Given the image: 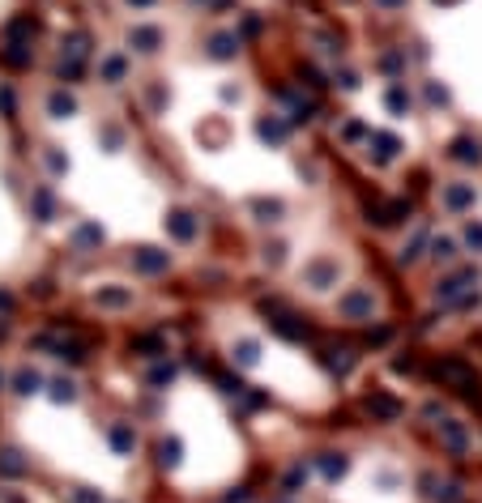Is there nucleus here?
Here are the masks:
<instances>
[{"instance_id":"38","label":"nucleus","mask_w":482,"mask_h":503,"mask_svg":"<svg viewBox=\"0 0 482 503\" xmlns=\"http://www.w3.org/2000/svg\"><path fill=\"white\" fill-rule=\"evenodd\" d=\"M214 384H218V388H222L226 397H243V392H248V388H243V384L235 380V375H214Z\"/></svg>"},{"instance_id":"54","label":"nucleus","mask_w":482,"mask_h":503,"mask_svg":"<svg viewBox=\"0 0 482 503\" xmlns=\"http://www.w3.org/2000/svg\"><path fill=\"white\" fill-rule=\"evenodd\" d=\"M0 384H5V375H0Z\"/></svg>"},{"instance_id":"24","label":"nucleus","mask_w":482,"mask_h":503,"mask_svg":"<svg viewBox=\"0 0 482 503\" xmlns=\"http://www.w3.org/2000/svg\"><path fill=\"white\" fill-rule=\"evenodd\" d=\"M371 145H376V162H393L397 149H401V141L389 137V133H371Z\"/></svg>"},{"instance_id":"6","label":"nucleus","mask_w":482,"mask_h":503,"mask_svg":"<svg viewBox=\"0 0 482 503\" xmlns=\"http://www.w3.org/2000/svg\"><path fill=\"white\" fill-rule=\"evenodd\" d=\"M35 35H39V17H30V13H21V17H13V21H5V43H35Z\"/></svg>"},{"instance_id":"4","label":"nucleus","mask_w":482,"mask_h":503,"mask_svg":"<svg viewBox=\"0 0 482 503\" xmlns=\"http://www.w3.org/2000/svg\"><path fill=\"white\" fill-rule=\"evenodd\" d=\"M363 414H367L371 422H397V418H401V401L389 397V392H367V397H363Z\"/></svg>"},{"instance_id":"25","label":"nucleus","mask_w":482,"mask_h":503,"mask_svg":"<svg viewBox=\"0 0 482 503\" xmlns=\"http://www.w3.org/2000/svg\"><path fill=\"white\" fill-rule=\"evenodd\" d=\"M346 469H350V461L342 457V452H324V457H320V473L328 477V482H337Z\"/></svg>"},{"instance_id":"18","label":"nucleus","mask_w":482,"mask_h":503,"mask_svg":"<svg viewBox=\"0 0 482 503\" xmlns=\"http://www.w3.org/2000/svg\"><path fill=\"white\" fill-rule=\"evenodd\" d=\"M103 239L107 235H103V226H98V222H82L77 231H73V247H77V252H90V247H98Z\"/></svg>"},{"instance_id":"42","label":"nucleus","mask_w":482,"mask_h":503,"mask_svg":"<svg viewBox=\"0 0 482 503\" xmlns=\"http://www.w3.org/2000/svg\"><path fill=\"white\" fill-rule=\"evenodd\" d=\"M17 111V98H13V90L9 86H0V115H13Z\"/></svg>"},{"instance_id":"43","label":"nucleus","mask_w":482,"mask_h":503,"mask_svg":"<svg viewBox=\"0 0 482 503\" xmlns=\"http://www.w3.org/2000/svg\"><path fill=\"white\" fill-rule=\"evenodd\" d=\"M73 503H103V495L90 491V486H77V491H73Z\"/></svg>"},{"instance_id":"26","label":"nucleus","mask_w":482,"mask_h":503,"mask_svg":"<svg viewBox=\"0 0 482 503\" xmlns=\"http://www.w3.org/2000/svg\"><path fill=\"white\" fill-rule=\"evenodd\" d=\"M257 137H261V141H269V145H282V141H286V124L269 115V120H261V124H257Z\"/></svg>"},{"instance_id":"53","label":"nucleus","mask_w":482,"mask_h":503,"mask_svg":"<svg viewBox=\"0 0 482 503\" xmlns=\"http://www.w3.org/2000/svg\"><path fill=\"white\" fill-rule=\"evenodd\" d=\"M277 503H290V499H277Z\"/></svg>"},{"instance_id":"28","label":"nucleus","mask_w":482,"mask_h":503,"mask_svg":"<svg viewBox=\"0 0 482 503\" xmlns=\"http://www.w3.org/2000/svg\"><path fill=\"white\" fill-rule=\"evenodd\" d=\"M180 452H184L180 435H171V439H163V444H158V465H163V469H175V465H180Z\"/></svg>"},{"instance_id":"23","label":"nucleus","mask_w":482,"mask_h":503,"mask_svg":"<svg viewBox=\"0 0 482 503\" xmlns=\"http://www.w3.org/2000/svg\"><path fill=\"white\" fill-rule=\"evenodd\" d=\"M98 73H103V82H107V86H120L124 77H129V56H107Z\"/></svg>"},{"instance_id":"9","label":"nucleus","mask_w":482,"mask_h":503,"mask_svg":"<svg viewBox=\"0 0 482 503\" xmlns=\"http://www.w3.org/2000/svg\"><path fill=\"white\" fill-rule=\"evenodd\" d=\"M303 282H308L312 290H328V286L337 282V265L333 260H316V265L303 269Z\"/></svg>"},{"instance_id":"47","label":"nucleus","mask_w":482,"mask_h":503,"mask_svg":"<svg viewBox=\"0 0 482 503\" xmlns=\"http://www.w3.org/2000/svg\"><path fill=\"white\" fill-rule=\"evenodd\" d=\"M436 499L440 503H456V499H461V486H444V491H436Z\"/></svg>"},{"instance_id":"13","label":"nucleus","mask_w":482,"mask_h":503,"mask_svg":"<svg viewBox=\"0 0 482 503\" xmlns=\"http://www.w3.org/2000/svg\"><path fill=\"white\" fill-rule=\"evenodd\" d=\"M107 444L120 452V457H133V452H137V431H133L129 422H115L111 431H107Z\"/></svg>"},{"instance_id":"35","label":"nucleus","mask_w":482,"mask_h":503,"mask_svg":"<svg viewBox=\"0 0 482 503\" xmlns=\"http://www.w3.org/2000/svg\"><path fill=\"white\" fill-rule=\"evenodd\" d=\"M133 350H141V354H149V359H154V354H167V350H163V337H154V333H149V337H137Z\"/></svg>"},{"instance_id":"31","label":"nucleus","mask_w":482,"mask_h":503,"mask_svg":"<svg viewBox=\"0 0 482 503\" xmlns=\"http://www.w3.org/2000/svg\"><path fill=\"white\" fill-rule=\"evenodd\" d=\"M56 359H64V363H86V345L82 341H60L56 345Z\"/></svg>"},{"instance_id":"32","label":"nucleus","mask_w":482,"mask_h":503,"mask_svg":"<svg viewBox=\"0 0 482 503\" xmlns=\"http://www.w3.org/2000/svg\"><path fill=\"white\" fill-rule=\"evenodd\" d=\"M384 103H389V111H393V115H405V111H410V94H405L401 86H393V90L384 94Z\"/></svg>"},{"instance_id":"33","label":"nucleus","mask_w":482,"mask_h":503,"mask_svg":"<svg viewBox=\"0 0 482 503\" xmlns=\"http://www.w3.org/2000/svg\"><path fill=\"white\" fill-rule=\"evenodd\" d=\"M257 359H261V354H257V341H239V345H235V363H239V367H257Z\"/></svg>"},{"instance_id":"16","label":"nucleus","mask_w":482,"mask_h":503,"mask_svg":"<svg viewBox=\"0 0 482 503\" xmlns=\"http://www.w3.org/2000/svg\"><path fill=\"white\" fill-rule=\"evenodd\" d=\"M94 303H98V307H111V312L133 307V290H129V286H107V290L94 294Z\"/></svg>"},{"instance_id":"52","label":"nucleus","mask_w":482,"mask_h":503,"mask_svg":"<svg viewBox=\"0 0 482 503\" xmlns=\"http://www.w3.org/2000/svg\"><path fill=\"white\" fill-rule=\"evenodd\" d=\"M440 5H452V0H440Z\"/></svg>"},{"instance_id":"12","label":"nucleus","mask_w":482,"mask_h":503,"mask_svg":"<svg viewBox=\"0 0 482 503\" xmlns=\"http://www.w3.org/2000/svg\"><path fill=\"white\" fill-rule=\"evenodd\" d=\"M167 231H171V239L188 243V239H196V218H192L188 209H171V213H167Z\"/></svg>"},{"instance_id":"30","label":"nucleus","mask_w":482,"mask_h":503,"mask_svg":"<svg viewBox=\"0 0 482 503\" xmlns=\"http://www.w3.org/2000/svg\"><path fill=\"white\" fill-rule=\"evenodd\" d=\"M47 388H52V401H56V406H73V401H77V384H73V380H52Z\"/></svg>"},{"instance_id":"48","label":"nucleus","mask_w":482,"mask_h":503,"mask_svg":"<svg viewBox=\"0 0 482 503\" xmlns=\"http://www.w3.org/2000/svg\"><path fill=\"white\" fill-rule=\"evenodd\" d=\"M9 312H13V294L0 290V316H9Z\"/></svg>"},{"instance_id":"34","label":"nucleus","mask_w":482,"mask_h":503,"mask_svg":"<svg viewBox=\"0 0 482 503\" xmlns=\"http://www.w3.org/2000/svg\"><path fill=\"white\" fill-rule=\"evenodd\" d=\"M324 363H328V371H337V375H346V371L354 367V354H346V350H333V354H328Z\"/></svg>"},{"instance_id":"27","label":"nucleus","mask_w":482,"mask_h":503,"mask_svg":"<svg viewBox=\"0 0 482 503\" xmlns=\"http://www.w3.org/2000/svg\"><path fill=\"white\" fill-rule=\"evenodd\" d=\"M444 205H448V209H470V205H474V188H470V184H452V188L444 192Z\"/></svg>"},{"instance_id":"10","label":"nucleus","mask_w":482,"mask_h":503,"mask_svg":"<svg viewBox=\"0 0 482 503\" xmlns=\"http://www.w3.org/2000/svg\"><path fill=\"white\" fill-rule=\"evenodd\" d=\"M26 473H30V461L21 457V448L13 444L0 448V477H26Z\"/></svg>"},{"instance_id":"45","label":"nucleus","mask_w":482,"mask_h":503,"mask_svg":"<svg viewBox=\"0 0 482 503\" xmlns=\"http://www.w3.org/2000/svg\"><path fill=\"white\" fill-rule=\"evenodd\" d=\"M380 68H389V73H397V68H405V56H401V52H389L384 60H380Z\"/></svg>"},{"instance_id":"50","label":"nucleus","mask_w":482,"mask_h":503,"mask_svg":"<svg viewBox=\"0 0 482 503\" xmlns=\"http://www.w3.org/2000/svg\"><path fill=\"white\" fill-rule=\"evenodd\" d=\"M380 5H405V0H380Z\"/></svg>"},{"instance_id":"19","label":"nucleus","mask_w":482,"mask_h":503,"mask_svg":"<svg viewBox=\"0 0 482 503\" xmlns=\"http://www.w3.org/2000/svg\"><path fill=\"white\" fill-rule=\"evenodd\" d=\"M440 439L452 457H465V426L461 422H440Z\"/></svg>"},{"instance_id":"51","label":"nucleus","mask_w":482,"mask_h":503,"mask_svg":"<svg viewBox=\"0 0 482 503\" xmlns=\"http://www.w3.org/2000/svg\"><path fill=\"white\" fill-rule=\"evenodd\" d=\"M201 5H214V0H201Z\"/></svg>"},{"instance_id":"15","label":"nucleus","mask_w":482,"mask_h":503,"mask_svg":"<svg viewBox=\"0 0 482 503\" xmlns=\"http://www.w3.org/2000/svg\"><path fill=\"white\" fill-rule=\"evenodd\" d=\"M0 60H5L9 68H30L35 52H30V43H5L0 39Z\"/></svg>"},{"instance_id":"11","label":"nucleus","mask_w":482,"mask_h":503,"mask_svg":"<svg viewBox=\"0 0 482 503\" xmlns=\"http://www.w3.org/2000/svg\"><path fill=\"white\" fill-rule=\"evenodd\" d=\"M342 312H346L350 320H371V312H376L371 290H354V294H346V298H342Z\"/></svg>"},{"instance_id":"46","label":"nucleus","mask_w":482,"mask_h":503,"mask_svg":"<svg viewBox=\"0 0 482 503\" xmlns=\"http://www.w3.org/2000/svg\"><path fill=\"white\" fill-rule=\"evenodd\" d=\"M427 98H431V103H448V90L431 82V86H427Z\"/></svg>"},{"instance_id":"1","label":"nucleus","mask_w":482,"mask_h":503,"mask_svg":"<svg viewBox=\"0 0 482 503\" xmlns=\"http://www.w3.org/2000/svg\"><path fill=\"white\" fill-rule=\"evenodd\" d=\"M431 375H436L440 384H452L465 401H482V392H478V375L470 371L465 359H440L436 367H431Z\"/></svg>"},{"instance_id":"44","label":"nucleus","mask_w":482,"mask_h":503,"mask_svg":"<svg viewBox=\"0 0 482 503\" xmlns=\"http://www.w3.org/2000/svg\"><path fill=\"white\" fill-rule=\"evenodd\" d=\"M465 243H470L474 252H482V222H474L470 231H465Z\"/></svg>"},{"instance_id":"37","label":"nucleus","mask_w":482,"mask_h":503,"mask_svg":"<svg viewBox=\"0 0 482 503\" xmlns=\"http://www.w3.org/2000/svg\"><path fill=\"white\" fill-rule=\"evenodd\" d=\"M171 380H175V367L171 363H158L154 371H149V384H154V388H167Z\"/></svg>"},{"instance_id":"2","label":"nucleus","mask_w":482,"mask_h":503,"mask_svg":"<svg viewBox=\"0 0 482 503\" xmlns=\"http://www.w3.org/2000/svg\"><path fill=\"white\" fill-rule=\"evenodd\" d=\"M86 56H90V35L86 30H73L64 43H60V77H82L86 68Z\"/></svg>"},{"instance_id":"39","label":"nucleus","mask_w":482,"mask_h":503,"mask_svg":"<svg viewBox=\"0 0 482 503\" xmlns=\"http://www.w3.org/2000/svg\"><path fill=\"white\" fill-rule=\"evenodd\" d=\"M43 158H47V171H52V175H64V171H68V158L60 154V149H47Z\"/></svg>"},{"instance_id":"22","label":"nucleus","mask_w":482,"mask_h":503,"mask_svg":"<svg viewBox=\"0 0 482 503\" xmlns=\"http://www.w3.org/2000/svg\"><path fill=\"white\" fill-rule=\"evenodd\" d=\"M448 154H452L456 162H474V167H478V162H482V145H478V141H470V137H456Z\"/></svg>"},{"instance_id":"7","label":"nucleus","mask_w":482,"mask_h":503,"mask_svg":"<svg viewBox=\"0 0 482 503\" xmlns=\"http://www.w3.org/2000/svg\"><path fill=\"white\" fill-rule=\"evenodd\" d=\"M405 213H410V200H389V205H371L367 209V222H376V226H397Z\"/></svg>"},{"instance_id":"29","label":"nucleus","mask_w":482,"mask_h":503,"mask_svg":"<svg viewBox=\"0 0 482 503\" xmlns=\"http://www.w3.org/2000/svg\"><path fill=\"white\" fill-rule=\"evenodd\" d=\"M470 282H474V269H465V273H452L448 282H440V298H456V294H461Z\"/></svg>"},{"instance_id":"49","label":"nucleus","mask_w":482,"mask_h":503,"mask_svg":"<svg viewBox=\"0 0 482 503\" xmlns=\"http://www.w3.org/2000/svg\"><path fill=\"white\" fill-rule=\"evenodd\" d=\"M129 5H133V9H149V5H154V0H129Z\"/></svg>"},{"instance_id":"21","label":"nucleus","mask_w":482,"mask_h":503,"mask_svg":"<svg viewBox=\"0 0 482 503\" xmlns=\"http://www.w3.org/2000/svg\"><path fill=\"white\" fill-rule=\"evenodd\" d=\"M239 52V35H214L210 39V60H235Z\"/></svg>"},{"instance_id":"20","label":"nucleus","mask_w":482,"mask_h":503,"mask_svg":"<svg viewBox=\"0 0 482 503\" xmlns=\"http://www.w3.org/2000/svg\"><path fill=\"white\" fill-rule=\"evenodd\" d=\"M13 392H17V397H35V392H43V375L30 371V367H21V371L13 375Z\"/></svg>"},{"instance_id":"40","label":"nucleus","mask_w":482,"mask_h":503,"mask_svg":"<svg viewBox=\"0 0 482 503\" xmlns=\"http://www.w3.org/2000/svg\"><path fill=\"white\" fill-rule=\"evenodd\" d=\"M303 482H308V469H303V465H295V469L286 473V482H282V486H286V495H295Z\"/></svg>"},{"instance_id":"17","label":"nucleus","mask_w":482,"mask_h":503,"mask_svg":"<svg viewBox=\"0 0 482 503\" xmlns=\"http://www.w3.org/2000/svg\"><path fill=\"white\" fill-rule=\"evenodd\" d=\"M47 115H52V120H68V115H77V98L64 94V90H52V94H47Z\"/></svg>"},{"instance_id":"14","label":"nucleus","mask_w":482,"mask_h":503,"mask_svg":"<svg viewBox=\"0 0 482 503\" xmlns=\"http://www.w3.org/2000/svg\"><path fill=\"white\" fill-rule=\"evenodd\" d=\"M30 213H35V222H56V196H52V188H35L30 192Z\"/></svg>"},{"instance_id":"41","label":"nucleus","mask_w":482,"mask_h":503,"mask_svg":"<svg viewBox=\"0 0 482 503\" xmlns=\"http://www.w3.org/2000/svg\"><path fill=\"white\" fill-rule=\"evenodd\" d=\"M431 252H436V260H452L456 256V243L452 239H436V247H431Z\"/></svg>"},{"instance_id":"8","label":"nucleus","mask_w":482,"mask_h":503,"mask_svg":"<svg viewBox=\"0 0 482 503\" xmlns=\"http://www.w3.org/2000/svg\"><path fill=\"white\" fill-rule=\"evenodd\" d=\"M129 47H137L141 56H154L158 47H163V30L158 26H133L129 30Z\"/></svg>"},{"instance_id":"3","label":"nucleus","mask_w":482,"mask_h":503,"mask_svg":"<svg viewBox=\"0 0 482 503\" xmlns=\"http://www.w3.org/2000/svg\"><path fill=\"white\" fill-rule=\"evenodd\" d=\"M265 312H273V333H282L286 341H303V337H312V324L308 320H299L295 312H282V303H265Z\"/></svg>"},{"instance_id":"5","label":"nucleus","mask_w":482,"mask_h":503,"mask_svg":"<svg viewBox=\"0 0 482 503\" xmlns=\"http://www.w3.org/2000/svg\"><path fill=\"white\" fill-rule=\"evenodd\" d=\"M133 269L141 273V278L167 273V269H171V252H163V247H137V252H133Z\"/></svg>"},{"instance_id":"36","label":"nucleus","mask_w":482,"mask_h":503,"mask_svg":"<svg viewBox=\"0 0 482 503\" xmlns=\"http://www.w3.org/2000/svg\"><path fill=\"white\" fill-rule=\"evenodd\" d=\"M252 209H257L261 222H277V213H282V205H277V200H252Z\"/></svg>"}]
</instances>
